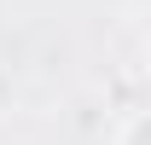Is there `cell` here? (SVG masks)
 I'll return each mask as SVG.
<instances>
[{
  "mask_svg": "<svg viewBox=\"0 0 151 145\" xmlns=\"http://www.w3.org/2000/svg\"><path fill=\"white\" fill-rule=\"evenodd\" d=\"M6 105H12V75L0 70V110H6Z\"/></svg>",
  "mask_w": 151,
  "mask_h": 145,
  "instance_id": "obj_2",
  "label": "cell"
},
{
  "mask_svg": "<svg viewBox=\"0 0 151 145\" xmlns=\"http://www.w3.org/2000/svg\"><path fill=\"white\" fill-rule=\"evenodd\" d=\"M116 145H145V110H128V122H122Z\"/></svg>",
  "mask_w": 151,
  "mask_h": 145,
  "instance_id": "obj_1",
  "label": "cell"
}]
</instances>
